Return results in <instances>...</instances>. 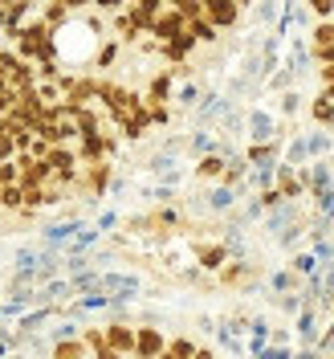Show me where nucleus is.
Returning <instances> with one entry per match:
<instances>
[{
  "instance_id": "3",
  "label": "nucleus",
  "mask_w": 334,
  "mask_h": 359,
  "mask_svg": "<svg viewBox=\"0 0 334 359\" xmlns=\"http://www.w3.org/2000/svg\"><path fill=\"white\" fill-rule=\"evenodd\" d=\"M204 21H212V29H228L237 21V4L232 0H204Z\"/></svg>"
},
{
  "instance_id": "2",
  "label": "nucleus",
  "mask_w": 334,
  "mask_h": 359,
  "mask_svg": "<svg viewBox=\"0 0 334 359\" xmlns=\"http://www.w3.org/2000/svg\"><path fill=\"white\" fill-rule=\"evenodd\" d=\"M163 347H167V343L159 335V327H139V331H134V355L139 359H159Z\"/></svg>"
},
{
  "instance_id": "21",
  "label": "nucleus",
  "mask_w": 334,
  "mask_h": 359,
  "mask_svg": "<svg viewBox=\"0 0 334 359\" xmlns=\"http://www.w3.org/2000/svg\"><path fill=\"white\" fill-rule=\"evenodd\" d=\"M310 8L318 13V17H330V13H334V0H310Z\"/></svg>"
},
{
  "instance_id": "6",
  "label": "nucleus",
  "mask_w": 334,
  "mask_h": 359,
  "mask_svg": "<svg viewBox=\"0 0 334 359\" xmlns=\"http://www.w3.org/2000/svg\"><path fill=\"white\" fill-rule=\"evenodd\" d=\"M82 343H86L90 351H94V359H123L118 351H114L111 343H106V335L98 331V327H90V331H82Z\"/></svg>"
},
{
  "instance_id": "18",
  "label": "nucleus",
  "mask_w": 334,
  "mask_h": 359,
  "mask_svg": "<svg viewBox=\"0 0 334 359\" xmlns=\"http://www.w3.org/2000/svg\"><path fill=\"white\" fill-rule=\"evenodd\" d=\"M114 57H118V41H114V45H102V49H98V62H94V66L106 69V66L114 62Z\"/></svg>"
},
{
  "instance_id": "7",
  "label": "nucleus",
  "mask_w": 334,
  "mask_h": 359,
  "mask_svg": "<svg viewBox=\"0 0 334 359\" xmlns=\"http://www.w3.org/2000/svg\"><path fill=\"white\" fill-rule=\"evenodd\" d=\"M106 180H111V163H106V159H98V163H90L86 168V188L94 192V196L106 192Z\"/></svg>"
},
{
  "instance_id": "11",
  "label": "nucleus",
  "mask_w": 334,
  "mask_h": 359,
  "mask_svg": "<svg viewBox=\"0 0 334 359\" xmlns=\"http://www.w3.org/2000/svg\"><path fill=\"white\" fill-rule=\"evenodd\" d=\"M192 45H196V37H192V33L183 29L179 37H172V41H167V57H172V62H179L183 53H192Z\"/></svg>"
},
{
  "instance_id": "20",
  "label": "nucleus",
  "mask_w": 334,
  "mask_h": 359,
  "mask_svg": "<svg viewBox=\"0 0 334 359\" xmlns=\"http://www.w3.org/2000/svg\"><path fill=\"white\" fill-rule=\"evenodd\" d=\"M0 159H17V147H13V139L0 131Z\"/></svg>"
},
{
  "instance_id": "22",
  "label": "nucleus",
  "mask_w": 334,
  "mask_h": 359,
  "mask_svg": "<svg viewBox=\"0 0 334 359\" xmlns=\"http://www.w3.org/2000/svg\"><path fill=\"white\" fill-rule=\"evenodd\" d=\"M318 74H322V82H326V86H330V82H334V66H322V69H318Z\"/></svg>"
},
{
  "instance_id": "12",
  "label": "nucleus",
  "mask_w": 334,
  "mask_h": 359,
  "mask_svg": "<svg viewBox=\"0 0 334 359\" xmlns=\"http://www.w3.org/2000/svg\"><path fill=\"white\" fill-rule=\"evenodd\" d=\"M196 253H200V266L204 269H221L224 257H228V253H224V245H200Z\"/></svg>"
},
{
  "instance_id": "23",
  "label": "nucleus",
  "mask_w": 334,
  "mask_h": 359,
  "mask_svg": "<svg viewBox=\"0 0 334 359\" xmlns=\"http://www.w3.org/2000/svg\"><path fill=\"white\" fill-rule=\"evenodd\" d=\"M192 359H216V355H212L208 347H196V355H192Z\"/></svg>"
},
{
  "instance_id": "15",
  "label": "nucleus",
  "mask_w": 334,
  "mask_h": 359,
  "mask_svg": "<svg viewBox=\"0 0 334 359\" xmlns=\"http://www.w3.org/2000/svg\"><path fill=\"white\" fill-rule=\"evenodd\" d=\"M310 111H314V118H318V123H334V102H326V98H318Z\"/></svg>"
},
{
  "instance_id": "16",
  "label": "nucleus",
  "mask_w": 334,
  "mask_h": 359,
  "mask_svg": "<svg viewBox=\"0 0 334 359\" xmlns=\"http://www.w3.org/2000/svg\"><path fill=\"white\" fill-rule=\"evenodd\" d=\"M196 172H200V176H212V180H216V176H224V163H221L216 156H208L200 168H196Z\"/></svg>"
},
{
  "instance_id": "19",
  "label": "nucleus",
  "mask_w": 334,
  "mask_h": 359,
  "mask_svg": "<svg viewBox=\"0 0 334 359\" xmlns=\"http://www.w3.org/2000/svg\"><path fill=\"white\" fill-rule=\"evenodd\" d=\"M314 57H318L322 66H334V45H314Z\"/></svg>"
},
{
  "instance_id": "1",
  "label": "nucleus",
  "mask_w": 334,
  "mask_h": 359,
  "mask_svg": "<svg viewBox=\"0 0 334 359\" xmlns=\"http://www.w3.org/2000/svg\"><path fill=\"white\" fill-rule=\"evenodd\" d=\"M183 29H188V21L179 17L176 8H163V13H159L155 21H151V29H147V33H155V41H163V45H167L172 37H179Z\"/></svg>"
},
{
  "instance_id": "9",
  "label": "nucleus",
  "mask_w": 334,
  "mask_h": 359,
  "mask_svg": "<svg viewBox=\"0 0 334 359\" xmlns=\"http://www.w3.org/2000/svg\"><path fill=\"white\" fill-rule=\"evenodd\" d=\"M196 355V343L192 339H172L163 351H159V359H192Z\"/></svg>"
},
{
  "instance_id": "13",
  "label": "nucleus",
  "mask_w": 334,
  "mask_h": 359,
  "mask_svg": "<svg viewBox=\"0 0 334 359\" xmlns=\"http://www.w3.org/2000/svg\"><path fill=\"white\" fill-rule=\"evenodd\" d=\"M0 208L21 212V184H4V188H0Z\"/></svg>"
},
{
  "instance_id": "14",
  "label": "nucleus",
  "mask_w": 334,
  "mask_h": 359,
  "mask_svg": "<svg viewBox=\"0 0 334 359\" xmlns=\"http://www.w3.org/2000/svg\"><path fill=\"white\" fill-rule=\"evenodd\" d=\"M188 33H192L196 41H216V29H212V21H204V17L188 21Z\"/></svg>"
},
{
  "instance_id": "24",
  "label": "nucleus",
  "mask_w": 334,
  "mask_h": 359,
  "mask_svg": "<svg viewBox=\"0 0 334 359\" xmlns=\"http://www.w3.org/2000/svg\"><path fill=\"white\" fill-rule=\"evenodd\" d=\"M322 98H326V102H334V82H330L326 90H322Z\"/></svg>"
},
{
  "instance_id": "17",
  "label": "nucleus",
  "mask_w": 334,
  "mask_h": 359,
  "mask_svg": "<svg viewBox=\"0 0 334 359\" xmlns=\"http://www.w3.org/2000/svg\"><path fill=\"white\" fill-rule=\"evenodd\" d=\"M314 45H334V25L330 21H322L314 29Z\"/></svg>"
},
{
  "instance_id": "8",
  "label": "nucleus",
  "mask_w": 334,
  "mask_h": 359,
  "mask_svg": "<svg viewBox=\"0 0 334 359\" xmlns=\"http://www.w3.org/2000/svg\"><path fill=\"white\" fill-rule=\"evenodd\" d=\"M53 359H86V343L82 339H57L53 343Z\"/></svg>"
},
{
  "instance_id": "4",
  "label": "nucleus",
  "mask_w": 334,
  "mask_h": 359,
  "mask_svg": "<svg viewBox=\"0 0 334 359\" xmlns=\"http://www.w3.org/2000/svg\"><path fill=\"white\" fill-rule=\"evenodd\" d=\"M102 335H106V343H111V347H114L123 359L134 355V327H127V323H111Z\"/></svg>"
},
{
  "instance_id": "10",
  "label": "nucleus",
  "mask_w": 334,
  "mask_h": 359,
  "mask_svg": "<svg viewBox=\"0 0 334 359\" xmlns=\"http://www.w3.org/2000/svg\"><path fill=\"white\" fill-rule=\"evenodd\" d=\"M114 33H118V41H134L143 29L131 21V13H114Z\"/></svg>"
},
{
  "instance_id": "5",
  "label": "nucleus",
  "mask_w": 334,
  "mask_h": 359,
  "mask_svg": "<svg viewBox=\"0 0 334 359\" xmlns=\"http://www.w3.org/2000/svg\"><path fill=\"white\" fill-rule=\"evenodd\" d=\"M127 13H131V21L139 25L143 33H147V29H151V21H155L159 13H163V0H134Z\"/></svg>"
}]
</instances>
